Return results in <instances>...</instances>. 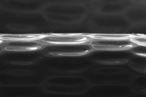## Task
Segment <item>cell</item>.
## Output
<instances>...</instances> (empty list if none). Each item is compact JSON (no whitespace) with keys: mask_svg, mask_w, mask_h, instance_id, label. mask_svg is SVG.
Masks as SVG:
<instances>
[{"mask_svg":"<svg viewBox=\"0 0 146 97\" xmlns=\"http://www.w3.org/2000/svg\"><path fill=\"white\" fill-rule=\"evenodd\" d=\"M44 49L47 53L54 56H78L87 54L94 49L87 44L46 45Z\"/></svg>","mask_w":146,"mask_h":97,"instance_id":"1","label":"cell"},{"mask_svg":"<svg viewBox=\"0 0 146 97\" xmlns=\"http://www.w3.org/2000/svg\"><path fill=\"white\" fill-rule=\"evenodd\" d=\"M94 39L83 34H56L42 36L38 40L45 45L87 44Z\"/></svg>","mask_w":146,"mask_h":97,"instance_id":"2","label":"cell"},{"mask_svg":"<svg viewBox=\"0 0 146 97\" xmlns=\"http://www.w3.org/2000/svg\"><path fill=\"white\" fill-rule=\"evenodd\" d=\"M90 44L94 49L99 50L120 51L131 49L135 45L130 40H94Z\"/></svg>","mask_w":146,"mask_h":97,"instance_id":"3","label":"cell"},{"mask_svg":"<svg viewBox=\"0 0 146 97\" xmlns=\"http://www.w3.org/2000/svg\"><path fill=\"white\" fill-rule=\"evenodd\" d=\"M44 44L36 40L7 41L3 48L5 50L12 52H27L42 48Z\"/></svg>","mask_w":146,"mask_h":97,"instance_id":"4","label":"cell"},{"mask_svg":"<svg viewBox=\"0 0 146 97\" xmlns=\"http://www.w3.org/2000/svg\"><path fill=\"white\" fill-rule=\"evenodd\" d=\"M88 36L94 40H130L136 36L127 34H92Z\"/></svg>","mask_w":146,"mask_h":97,"instance_id":"5","label":"cell"},{"mask_svg":"<svg viewBox=\"0 0 146 97\" xmlns=\"http://www.w3.org/2000/svg\"><path fill=\"white\" fill-rule=\"evenodd\" d=\"M40 35H1V39L7 41H38L42 37Z\"/></svg>","mask_w":146,"mask_h":97,"instance_id":"6","label":"cell"},{"mask_svg":"<svg viewBox=\"0 0 146 97\" xmlns=\"http://www.w3.org/2000/svg\"><path fill=\"white\" fill-rule=\"evenodd\" d=\"M130 49L131 52L135 54L143 56H146V46L135 45Z\"/></svg>","mask_w":146,"mask_h":97,"instance_id":"7","label":"cell"},{"mask_svg":"<svg viewBox=\"0 0 146 97\" xmlns=\"http://www.w3.org/2000/svg\"><path fill=\"white\" fill-rule=\"evenodd\" d=\"M130 41L133 43L135 45L144 46H146V39L145 37H137L130 39Z\"/></svg>","mask_w":146,"mask_h":97,"instance_id":"8","label":"cell"}]
</instances>
